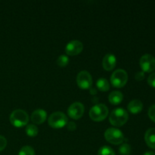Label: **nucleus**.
I'll return each instance as SVG.
<instances>
[{"label":"nucleus","instance_id":"nucleus-1","mask_svg":"<svg viewBox=\"0 0 155 155\" xmlns=\"http://www.w3.org/2000/svg\"><path fill=\"white\" fill-rule=\"evenodd\" d=\"M129 114L123 107H117L113 110L109 117L110 123L114 127H121L127 122Z\"/></svg>","mask_w":155,"mask_h":155},{"label":"nucleus","instance_id":"nucleus-2","mask_svg":"<svg viewBox=\"0 0 155 155\" xmlns=\"http://www.w3.org/2000/svg\"><path fill=\"white\" fill-rule=\"evenodd\" d=\"M29 121V116L27 112L21 109L15 110L10 115V122L14 127H22L27 125Z\"/></svg>","mask_w":155,"mask_h":155},{"label":"nucleus","instance_id":"nucleus-3","mask_svg":"<svg viewBox=\"0 0 155 155\" xmlns=\"http://www.w3.org/2000/svg\"><path fill=\"white\" fill-rule=\"evenodd\" d=\"M108 115V108L104 104H97L89 110V117L94 121H102Z\"/></svg>","mask_w":155,"mask_h":155},{"label":"nucleus","instance_id":"nucleus-4","mask_svg":"<svg viewBox=\"0 0 155 155\" xmlns=\"http://www.w3.org/2000/svg\"><path fill=\"white\" fill-rule=\"evenodd\" d=\"M48 124L52 128H62L68 123V118L63 112L56 111L51 114L48 119Z\"/></svg>","mask_w":155,"mask_h":155},{"label":"nucleus","instance_id":"nucleus-5","mask_svg":"<svg viewBox=\"0 0 155 155\" xmlns=\"http://www.w3.org/2000/svg\"><path fill=\"white\" fill-rule=\"evenodd\" d=\"M104 138L107 142L113 145H120L125 139L122 131L114 127L106 130L104 132Z\"/></svg>","mask_w":155,"mask_h":155},{"label":"nucleus","instance_id":"nucleus-6","mask_svg":"<svg viewBox=\"0 0 155 155\" xmlns=\"http://www.w3.org/2000/svg\"><path fill=\"white\" fill-rule=\"evenodd\" d=\"M128 80V74L123 69H117L114 71L110 77V82L113 86L121 88L125 86Z\"/></svg>","mask_w":155,"mask_h":155},{"label":"nucleus","instance_id":"nucleus-7","mask_svg":"<svg viewBox=\"0 0 155 155\" xmlns=\"http://www.w3.org/2000/svg\"><path fill=\"white\" fill-rule=\"evenodd\" d=\"M139 64L143 72H153L155 70V58L150 54H144L141 57Z\"/></svg>","mask_w":155,"mask_h":155},{"label":"nucleus","instance_id":"nucleus-8","mask_svg":"<svg viewBox=\"0 0 155 155\" xmlns=\"http://www.w3.org/2000/svg\"><path fill=\"white\" fill-rule=\"evenodd\" d=\"M77 83L80 88L87 89L92 86V77L91 74L86 71H82L77 74Z\"/></svg>","mask_w":155,"mask_h":155},{"label":"nucleus","instance_id":"nucleus-9","mask_svg":"<svg viewBox=\"0 0 155 155\" xmlns=\"http://www.w3.org/2000/svg\"><path fill=\"white\" fill-rule=\"evenodd\" d=\"M85 111L84 105L80 101H76L70 105L68 109V114L71 118L74 120L80 119Z\"/></svg>","mask_w":155,"mask_h":155},{"label":"nucleus","instance_id":"nucleus-10","mask_svg":"<svg viewBox=\"0 0 155 155\" xmlns=\"http://www.w3.org/2000/svg\"><path fill=\"white\" fill-rule=\"evenodd\" d=\"M83 49V45L80 40L70 41L65 47V52L68 55H77Z\"/></svg>","mask_w":155,"mask_h":155},{"label":"nucleus","instance_id":"nucleus-11","mask_svg":"<svg viewBox=\"0 0 155 155\" xmlns=\"http://www.w3.org/2000/svg\"><path fill=\"white\" fill-rule=\"evenodd\" d=\"M117 64V58L111 53H108L104 57L102 61V66L106 71H111L115 68Z\"/></svg>","mask_w":155,"mask_h":155},{"label":"nucleus","instance_id":"nucleus-12","mask_svg":"<svg viewBox=\"0 0 155 155\" xmlns=\"http://www.w3.org/2000/svg\"><path fill=\"white\" fill-rule=\"evenodd\" d=\"M46 117L47 113L43 109H36L31 114V120L36 124H41L44 123L46 120Z\"/></svg>","mask_w":155,"mask_h":155},{"label":"nucleus","instance_id":"nucleus-13","mask_svg":"<svg viewBox=\"0 0 155 155\" xmlns=\"http://www.w3.org/2000/svg\"><path fill=\"white\" fill-rule=\"evenodd\" d=\"M145 140L149 148L155 149V128L147 130L145 135Z\"/></svg>","mask_w":155,"mask_h":155},{"label":"nucleus","instance_id":"nucleus-14","mask_svg":"<svg viewBox=\"0 0 155 155\" xmlns=\"http://www.w3.org/2000/svg\"><path fill=\"white\" fill-rule=\"evenodd\" d=\"M127 107H128L129 111L131 112L132 114H138L142 111L143 108V104L140 100L135 99L129 103Z\"/></svg>","mask_w":155,"mask_h":155},{"label":"nucleus","instance_id":"nucleus-15","mask_svg":"<svg viewBox=\"0 0 155 155\" xmlns=\"http://www.w3.org/2000/svg\"><path fill=\"white\" fill-rule=\"evenodd\" d=\"M108 99L112 104H118L124 99V95L120 91H113L109 94Z\"/></svg>","mask_w":155,"mask_h":155},{"label":"nucleus","instance_id":"nucleus-16","mask_svg":"<svg viewBox=\"0 0 155 155\" xmlns=\"http://www.w3.org/2000/svg\"><path fill=\"white\" fill-rule=\"evenodd\" d=\"M97 87L102 92H106L110 89V84L105 78H99L96 83Z\"/></svg>","mask_w":155,"mask_h":155},{"label":"nucleus","instance_id":"nucleus-17","mask_svg":"<svg viewBox=\"0 0 155 155\" xmlns=\"http://www.w3.org/2000/svg\"><path fill=\"white\" fill-rule=\"evenodd\" d=\"M38 133H39V130L34 124H28L26 127V133L27 136L34 137V136H37Z\"/></svg>","mask_w":155,"mask_h":155},{"label":"nucleus","instance_id":"nucleus-18","mask_svg":"<svg viewBox=\"0 0 155 155\" xmlns=\"http://www.w3.org/2000/svg\"><path fill=\"white\" fill-rule=\"evenodd\" d=\"M18 155H35L34 149L31 146L26 145V146L21 148L18 153Z\"/></svg>","mask_w":155,"mask_h":155},{"label":"nucleus","instance_id":"nucleus-19","mask_svg":"<svg viewBox=\"0 0 155 155\" xmlns=\"http://www.w3.org/2000/svg\"><path fill=\"white\" fill-rule=\"evenodd\" d=\"M98 155H115V153L110 147L104 145L98 150Z\"/></svg>","mask_w":155,"mask_h":155},{"label":"nucleus","instance_id":"nucleus-20","mask_svg":"<svg viewBox=\"0 0 155 155\" xmlns=\"http://www.w3.org/2000/svg\"><path fill=\"white\" fill-rule=\"evenodd\" d=\"M119 153L122 155H129L131 153V147L129 144H122L119 148Z\"/></svg>","mask_w":155,"mask_h":155},{"label":"nucleus","instance_id":"nucleus-21","mask_svg":"<svg viewBox=\"0 0 155 155\" xmlns=\"http://www.w3.org/2000/svg\"><path fill=\"white\" fill-rule=\"evenodd\" d=\"M69 62V58L67 55L65 54H61L58 57V58L57 59V64L58 66L61 67V68H64V67L67 66Z\"/></svg>","mask_w":155,"mask_h":155},{"label":"nucleus","instance_id":"nucleus-22","mask_svg":"<svg viewBox=\"0 0 155 155\" xmlns=\"http://www.w3.org/2000/svg\"><path fill=\"white\" fill-rule=\"evenodd\" d=\"M148 117L155 123V104H153L148 109Z\"/></svg>","mask_w":155,"mask_h":155},{"label":"nucleus","instance_id":"nucleus-23","mask_svg":"<svg viewBox=\"0 0 155 155\" xmlns=\"http://www.w3.org/2000/svg\"><path fill=\"white\" fill-rule=\"evenodd\" d=\"M148 83L151 87L155 88V73H152L148 78Z\"/></svg>","mask_w":155,"mask_h":155},{"label":"nucleus","instance_id":"nucleus-24","mask_svg":"<svg viewBox=\"0 0 155 155\" xmlns=\"http://www.w3.org/2000/svg\"><path fill=\"white\" fill-rule=\"evenodd\" d=\"M7 145V140L2 136H0V151H3Z\"/></svg>","mask_w":155,"mask_h":155},{"label":"nucleus","instance_id":"nucleus-25","mask_svg":"<svg viewBox=\"0 0 155 155\" xmlns=\"http://www.w3.org/2000/svg\"><path fill=\"white\" fill-rule=\"evenodd\" d=\"M135 77H136V80H138V81H141V80H143L145 78V73L143 71H139V72H137L135 75Z\"/></svg>","mask_w":155,"mask_h":155},{"label":"nucleus","instance_id":"nucleus-26","mask_svg":"<svg viewBox=\"0 0 155 155\" xmlns=\"http://www.w3.org/2000/svg\"><path fill=\"white\" fill-rule=\"evenodd\" d=\"M67 127H68V129L69 130L73 131V130H76V128H77V125H76V124L74 122H68V124H67Z\"/></svg>","mask_w":155,"mask_h":155},{"label":"nucleus","instance_id":"nucleus-27","mask_svg":"<svg viewBox=\"0 0 155 155\" xmlns=\"http://www.w3.org/2000/svg\"><path fill=\"white\" fill-rule=\"evenodd\" d=\"M144 155H155V153L154 151H146V152L144 154Z\"/></svg>","mask_w":155,"mask_h":155}]
</instances>
